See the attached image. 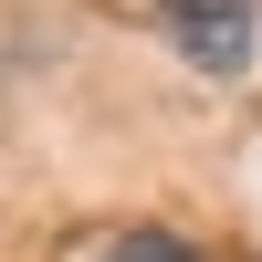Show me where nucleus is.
I'll list each match as a JSON object with an SVG mask.
<instances>
[{"instance_id": "obj_2", "label": "nucleus", "mask_w": 262, "mask_h": 262, "mask_svg": "<svg viewBox=\"0 0 262 262\" xmlns=\"http://www.w3.org/2000/svg\"><path fill=\"white\" fill-rule=\"evenodd\" d=\"M95 262H200V242H179V231H158V221H147V231H116Z\"/></svg>"}, {"instance_id": "obj_1", "label": "nucleus", "mask_w": 262, "mask_h": 262, "mask_svg": "<svg viewBox=\"0 0 262 262\" xmlns=\"http://www.w3.org/2000/svg\"><path fill=\"white\" fill-rule=\"evenodd\" d=\"M147 11L210 84H242L252 53H262V0H147Z\"/></svg>"}]
</instances>
